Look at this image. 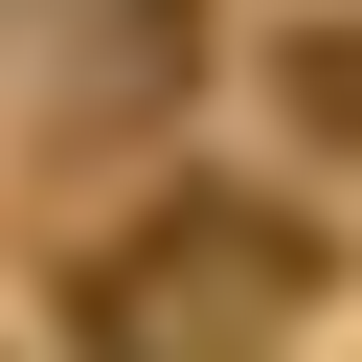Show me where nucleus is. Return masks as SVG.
<instances>
[{
  "instance_id": "f257e3e1",
  "label": "nucleus",
  "mask_w": 362,
  "mask_h": 362,
  "mask_svg": "<svg viewBox=\"0 0 362 362\" xmlns=\"http://www.w3.org/2000/svg\"><path fill=\"white\" fill-rule=\"evenodd\" d=\"M68 317H90V362H272V339L317 317V226L181 181L158 226H113V249L68 272Z\"/></svg>"
},
{
  "instance_id": "f03ea898",
  "label": "nucleus",
  "mask_w": 362,
  "mask_h": 362,
  "mask_svg": "<svg viewBox=\"0 0 362 362\" xmlns=\"http://www.w3.org/2000/svg\"><path fill=\"white\" fill-rule=\"evenodd\" d=\"M272 90H294V136H317V158H362V23H294V68H272Z\"/></svg>"
}]
</instances>
